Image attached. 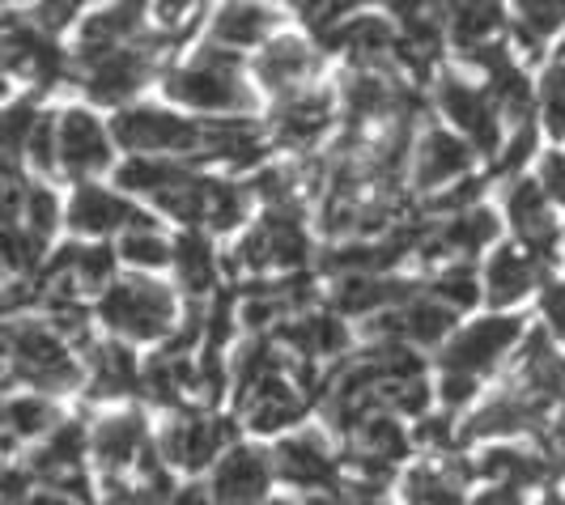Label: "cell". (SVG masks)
Listing matches in <instances>:
<instances>
[{
	"mask_svg": "<svg viewBox=\"0 0 565 505\" xmlns=\"http://www.w3.org/2000/svg\"><path fill=\"white\" fill-rule=\"evenodd\" d=\"M4 378L39 395H64L85 383V365L77 362L73 344L60 336L47 319L18 314V319H9Z\"/></svg>",
	"mask_w": 565,
	"mask_h": 505,
	"instance_id": "1",
	"label": "cell"
},
{
	"mask_svg": "<svg viewBox=\"0 0 565 505\" xmlns=\"http://www.w3.org/2000/svg\"><path fill=\"white\" fill-rule=\"evenodd\" d=\"M98 319L119 340H141V344L162 340L167 344L179 327V302L167 284L149 281V277H124L103 289Z\"/></svg>",
	"mask_w": 565,
	"mask_h": 505,
	"instance_id": "2",
	"label": "cell"
},
{
	"mask_svg": "<svg viewBox=\"0 0 565 505\" xmlns=\"http://www.w3.org/2000/svg\"><path fill=\"white\" fill-rule=\"evenodd\" d=\"M167 94L192 111L238 115L252 111V89L238 73V56L226 47H200L196 60L167 73Z\"/></svg>",
	"mask_w": 565,
	"mask_h": 505,
	"instance_id": "3",
	"label": "cell"
},
{
	"mask_svg": "<svg viewBox=\"0 0 565 505\" xmlns=\"http://www.w3.org/2000/svg\"><path fill=\"white\" fill-rule=\"evenodd\" d=\"M111 137L137 158H204L209 123H192L183 115L158 111V107H128L115 115Z\"/></svg>",
	"mask_w": 565,
	"mask_h": 505,
	"instance_id": "4",
	"label": "cell"
},
{
	"mask_svg": "<svg viewBox=\"0 0 565 505\" xmlns=\"http://www.w3.org/2000/svg\"><path fill=\"white\" fill-rule=\"evenodd\" d=\"M527 327L519 314H489V319H477L468 323L463 332H455L443 353H438V365L451 369V374H468V378H489L498 365L507 362L510 353L523 344Z\"/></svg>",
	"mask_w": 565,
	"mask_h": 505,
	"instance_id": "5",
	"label": "cell"
},
{
	"mask_svg": "<svg viewBox=\"0 0 565 505\" xmlns=\"http://www.w3.org/2000/svg\"><path fill=\"white\" fill-rule=\"evenodd\" d=\"M153 447L170 472L200 476V472H213V463L226 454V447H234V429H230V421L209 417V412H179L153 438Z\"/></svg>",
	"mask_w": 565,
	"mask_h": 505,
	"instance_id": "6",
	"label": "cell"
},
{
	"mask_svg": "<svg viewBox=\"0 0 565 505\" xmlns=\"http://www.w3.org/2000/svg\"><path fill=\"white\" fill-rule=\"evenodd\" d=\"M153 447V429L137 408H119L89 425V463L98 468L103 480L132 476L137 459Z\"/></svg>",
	"mask_w": 565,
	"mask_h": 505,
	"instance_id": "7",
	"label": "cell"
},
{
	"mask_svg": "<svg viewBox=\"0 0 565 505\" xmlns=\"http://www.w3.org/2000/svg\"><path fill=\"white\" fill-rule=\"evenodd\" d=\"M158 68V47L153 43H128V47H115L103 56L77 60V77H82L85 94L94 103H124L132 98L149 73Z\"/></svg>",
	"mask_w": 565,
	"mask_h": 505,
	"instance_id": "8",
	"label": "cell"
},
{
	"mask_svg": "<svg viewBox=\"0 0 565 505\" xmlns=\"http://www.w3.org/2000/svg\"><path fill=\"white\" fill-rule=\"evenodd\" d=\"M273 459V476L298 488V493H315V488H332L340 480V459L332 442L319 429H294L285 433L277 447L268 450Z\"/></svg>",
	"mask_w": 565,
	"mask_h": 505,
	"instance_id": "9",
	"label": "cell"
},
{
	"mask_svg": "<svg viewBox=\"0 0 565 505\" xmlns=\"http://www.w3.org/2000/svg\"><path fill=\"white\" fill-rule=\"evenodd\" d=\"M273 459L268 450L234 442L209 472V497L213 505H268L273 502Z\"/></svg>",
	"mask_w": 565,
	"mask_h": 505,
	"instance_id": "10",
	"label": "cell"
},
{
	"mask_svg": "<svg viewBox=\"0 0 565 505\" xmlns=\"http://www.w3.org/2000/svg\"><path fill=\"white\" fill-rule=\"evenodd\" d=\"M548 417V408L532 399L527 391H519L510 383L507 391H498L489 404H481L463 425H455V442H493V438H519V433H536Z\"/></svg>",
	"mask_w": 565,
	"mask_h": 505,
	"instance_id": "11",
	"label": "cell"
},
{
	"mask_svg": "<svg viewBox=\"0 0 565 505\" xmlns=\"http://www.w3.org/2000/svg\"><path fill=\"white\" fill-rule=\"evenodd\" d=\"M438 107L463 132V141L477 153H493L502 144V128H498V107L489 103V94L468 85L463 77H443L438 82Z\"/></svg>",
	"mask_w": 565,
	"mask_h": 505,
	"instance_id": "12",
	"label": "cell"
},
{
	"mask_svg": "<svg viewBox=\"0 0 565 505\" xmlns=\"http://www.w3.org/2000/svg\"><path fill=\"white\" fill-rule=\"evenodd\" d=\"M85 459H89V425L64 417V421L26 454V468L43 488H56L64 480L85 476Z\"/></svg>",
	"mask_w": 565,
	"mask_h": 505,
	"instance_id": "13",
	"label": "cell"
},
{
	"mask_svg": "<svg viewBox=\"0 0 565 505\" xmlns=\"http://www.w3.org/2000/svg\"><path fill=\"white\" fill-rule=\"evenodd\" d=\"M507 213H510V225H514L519 238H523V251L532 255L540 268H548V264L557 259L562 234H557V217H553V208H548V196L540 192V183H532V179L514 183L507 196Z\"/></svg>",
	"mask_w": 565,
	"mask_h": 505,
	"instance_id": "14",
	"label": "cell"
},
{
	"mask_svg": "<svg viewBox=\"0 0 565 505\" xmlns=\"http://www.w3.org/2000/svg\"><path fill=\"white\" fill-rule=\"evenodd\" d=\"M307 395L294 378L285 374H273L264 383H255L252 391L238 395V408H243V421L252 433H281L289 425H298L307 417Z\"/></svg>",
	"mask_w": 565,
	"mask_h": 505,
	"instance_id": "15",
	"label": "cell"
},
{
	"mask_svg": "<svg viewBox=\"0 0 565 505\" xmlns=\"http://www.w3.org/2000/svg\"><path fill=\"white\" fill-rule=\"evenodd\" d=\"M56 158L73 179H89L111 166V141L89 111H64L56 123Z\"/></svg>",
	"mask_w": 565,
	"mask_h": 505,
	"instance_id": "16",
	"label": "cell"
},
{
	"mask_svg": "<svg viewBox=\"0 0 565 505\" xmlns=\"http://www.w3.org/2000/svg\"><path fill=\"white\" fill-rule=\"evenodd\" d=\"M277 344L285 348H294L298 353V362H337L349 353V327H344V319L332 314V310H307V314H294V319H285L281 327H277Z\"/></svg>",
	"mask_w": 565,
	"mask_h": 505,
	"instance_id": "17",
	"label": "cell"
},
{
	"mask_svg": "<svg viewBox=\"0 0 565 505\" xmlns=\"http://www.w3.org/2000/svg\"><path fill=\"white\" fill-rule=\"evenodd\" d=\"M472 476L481 484H510V488H548L553 480L562 476L540 450H523V447H484L477 459H472Z\"/></svg>",
	"mask_w": 565,
	"mask_h": 505,
	"instance_id": "18",
	"label": "cell"
},
{
	"mask_svg": "<svg viewBox=\"0 0 565 505\" xmlns=\"http://www.w3.org/2000/svg\"><path fill=\"white\" fill-rule=\"evenodd\" d=\"M472 484H477V476H472V459L413 463V468L404 472L399 497H404V505H463Z\"/></svg>",
	"mask_w": 565,
	"mask_h": 505,
	"instance_id": "19",
	"label": "cell"
},
{
	"mask_svg": "<svg viewBox=\"0 0 565 505\" xmlns=\"http://www.w3.org/2000/svg\"><path fill=\"white\" fill-rule=\"evenodd\" d=\"M514 387L540 399L544 408L562 404L565 395V353L548 332H527L523 336V353H519V374Z\"/></svg>",
	"mask_w": 565,
	"mask_h": 505,
	"instance_id": "20",
	"label": "cell"
},
{
	"mask_svg": "<svg viewBox=\"0 0 565 505\" xmlns=\"http://www.w3.org/2000/svg\"><path fill=\"white\" fill-rule=\"evenodd\" d=\"M82 365L89 399H124V395L141 391V362L124 340L89 344Z\"/></svg>",
	"mask_w": 565,
	"mask_h": 505,
	"instance_id": "21",
	"label": "cell"
},
{
	"mask_svg": "<svg viewBox=\"0 0 565 505\" xmlns=\"http://www.w3.org/2000/svg\"><path fill=\"white\" fill-rule=\"evenodd\" d=\"M68 225L77 234H115V229H153V222L141 208H132L128 200H119L107 187L82 183L77 196L68 204Z\"/></svg>",
	"mask_w": 565,
	"mask_h": 505,
	"instance_id": "22",
	"label": "cell"
},
{
	"mask_svg": "<svg viewBox=\"0 0 565 505\" xmlns=\"http://www.w3.org/2000/svg\"><path fill=\"white\" fill-rule=\"evenodd\" d=\"M472 166V144L455 132H443V128H429L417 141V158H413V183L422 192H434V187H447L455 179H463Z\"/></svg>",
	"mask_w": 565,
	"mask_h": 505,
	"instance_id": "23",
	"label": "cell"
},
{
	"mask_svg": "<svg viewBox=\"0 0 565 505\" xmlns=\"http://www.w3.org/2000/svg\"><path fill=\"white\" fill-rule=\"evenodd\" d=\"M422 289L413 281H392V277H337L332 289V314L340 319H370L379 310L404 307L408 298H417Z\"/></svg>",
	"mask_w": 565,
	"mask_h": 505,
	"instance_id": "24",
	"label": "cell"
},
{
	"mask_svg": "<svg viewBox=\"0 0 565 505\" xmlns=\"http://www.w3.org/2000/svg\"><path fill=\"white\" fill-rule=\"evenodd\" d=\"M145 9L149 0H111L107 9L89 13L82 26V47H77V60L103 56V52H115V47H128L137 43L145 22Z\"/></svg>",
	"mask_w": 565,
	"mask_h": 505,
	"instance_id": "25",
	"label": "cell"
},
{
	"mask_svg": "<svg viewBox=\"0 0 565 505\" xmlns=\"http://www.w3.org/2000/svg\"><path fill=\"white\" fill-rule=\"evenodd\" d=\"M472 60L489 73V89H484L489 103L502 115H510V119L527 123V115H532V82H527L523 68L507 56V47H502V43H489V47H481Z\"/></svg>",
	"mask_w": 565,
	"mask_h": 505,
	"instance_id": "26",
	"label": "cell"
},
{
	"mask_svg": "<svg viewBox=\"0 0 565 505\" xmlns=\"http://www.w3.org/2000/svg\"><path fill=\"white\" fill-rule=\"evenodd\" d=\"M328 123H332V98L328 94H294L273 115V137L285 149L289 144L302 149V144L319 141L328 132Z\"/></svg>",
	"mask_w": 565,
	"mask_h": 505,
	"instance_id": "27",
	"label": "cell"
},
{
	"mask_svg": "<svg viewBox=\"0 0 565 505\" xmlns=\"http://www.w3.org/2000/svg\"><path fill=\"white\" fill-rule=\"evenodd\" d=\"M540 272H544V268H540L527 251H519V247H498V251L489 255V264H484L481 293L493 307H510V302H519V298L532 293V284L540 281Z\"/></svg>",
	"mask_w": 565,
	"mask_h": 505,
	"instance_id": "28",
	"label": "cell"
},
{
	"mask_svg": "<svg viewBox=\"0 0 565 505\" xmlns=\"http://www.w3.org/2000/svg\"><path fill=\"white\" fill-rule=\"evenodd\" d=\"M64 421L52 395L39 391H13L0 395V429L22 447V442H43L56 425Z\"/></svg>",
	"mask_w": 565,
	"mask_h": 505,
	"instance_id": "29",
	"label": "cell"
},
{
	"mask_svg": "<svg viewBox=\"0 0 565 505\" xmlns=\"http://www.w3.org/2000/svg\"><path fill=\"white\" fill-rule=\"evenodd\" d=\"M315 68H319V56H315L311 43H302V39L268 43L259 52V64H255L259 82L268 85V89H277V94H298V85L307 82Z\"/></svg>",
	"mask_w": 565,
	"mask_h": 505,
	"instance_id": "30",
	"label": "cell"
},
{
	"mask_svg": "<svg viewBox=\"0 0 565 505\" xmlns=\"http://www.w3.org/2000/svg\"><path fill=\"white\" fill-rule=\"evenodd\" d=\"M455 323H459V314L429 293H417L399 307V340L413 348H443L459 332Z\"/></svg>",
	"mask_w": 565,
	"mask_h": 505,
	"instance_id": "31",
	"label": "cell"
},
{
	"mask_svg": "<svg viewBox=\"0 0 565 505\" xmlns=\"http://www.w3.org/2000/svg\"><path fill=\"white\" fill-rule=\"evenodd\" d=\"M328 43L340 47V52H349L362 68H374L387 56H396V30L387 26L383 18H374V13H362V18H349V22L332 26L328 30Z\"/></svg>",
	"mask_w": 565,
	"mask_h": 505,
	"instance_id": "32",
	"label": "cell"
},
{
	"mask_svg": "<svg viewBox=\"0 0 565 505\" xmlns=\"http://www.w3.org/2000/svg\"><path fill=\"white\" fill-rule=\"evenodd\" d=\"M259 238L268 251V268H302L311 259V238L298 222V204L268 208V217L259 225Z\"/></svg>",
	"mask_w": 565,
	"mask_h": 505,
	"instance_id": "33",
	"label": "cell"
},
{
	"mask_svg": "<svg viewBox=\"0 0 565 505\" xmlns=\"http://www.w3.org/2000/svg\"><path fill=\"white\" fill-rule=\"evenodd\" d=\"M507 22L502 0H451L447 26H451V43L459 52L477 56L481 47H489L498 39V30Z\"/></svg>",
	"mask_w": 565,
	"mask_h": 505,
	"instance_id": "34",
	"label": "cell"
},
{
	"mask_svg": "<svg viewBox=\"0 0 565 505\" xmlns=\"http://www.w3.org/2000/svg\"><path fill=\"white\" fill-rule=\"evenodd\" d=\"M277 22V13H268L259 0H230L213 13V39L226 43L230 52H243V47H255L268 30Z\"/></svg>",
	"mask_w": 565,
	"mask_h": 505,
	"instance_id": "35",
	"label": "cell"
},
{
	"mask_svg": "<svg viewBox=\"0 0 565 505\" xmlns=\"http://www.w3.org/2000/svg\"><path fill=\"white\" fill-rule=\"evenodd\" d=\"M170 264L179 268V281H183V289H188L196 302L217 284V255L209 251V243H204L200 234H183V238L174 243V259H170Z\"/></svg>",
	"mask_w": 565,
	"mask_h": 505,
	"instance_id": "36",
	"label": "cell"
},
{
	"mask_svg": "<svg viewBox=\"0 0 565 505\" xmlns=\"http://www.w3.org/2000/svg\"><path fill=\"white\" fill-rule=\"evenodd\" d=\"M514 4H519V22H514L519 47L536 56L544 39L565 22V0H514Z\"/></svg>",
	"mask_w": 565,
	"mask_h": 505,
	"instance_id": "37",
	"label": "cell"
},
{
	"mask_svg": "<svg viewBox=\"0 0 565 505\" xmlns=\"http://www.w3.org/2000/svg\"><path fill=\"white\" fill-rule=\"evenodd\" d=\"M425 293L438 298L443 307H451L455 314H459V310H472L481 302V277H477L468 264H451V268H443V272L429 281Z\"/></svg>",
	"mask_w": 565,
	"mask_h": 505,
	"instance_id": "38",
	"label": "cell"
},
{
	"mask_svg": "<svg viewBox=\"0 0 565 505\" xmlns=\"http://www.w3.org/2000/svg\"><path fill=\"white\" fill-rule=\"evenodd\" d=\"M179 174H183V166L170 162V158H132V162L119 166V183H124V192H149V196H158V192H167Z\"/></svg>",
	"mask_w": 565,
	"mask_h": 505,
	"instance_id": "39",
	"label": "cell"
},
{
	"mask_svg": "<svg viewBox=\"0 0 565 505\" xmlns=\"http://www.w3.org/2000/svg\"><path fill=\"white\" fill-rule=\"evenodd\" d=\"M39 119H43V115H39V107H34L30 98L13 103V107H4V111H0V158L18 162V158L26 153L30 132H34Z\"/></svg>",
	"mask_w": 565,
	"mask_h": 505,
	"instance_id": "40",
	"label": "cell"
},
{
	"mask_svg": "<svg viewBox=\"0 0 565 505\" xmlns=\"http://www.w3.org/2000/svg\"><path fill=\"white\" fill-rule=\"evenodd\" d=\"M247 213V192L222 183V179H209V204H204V225L209 229H234Z\"/></svg>",
	"mask_w": 565,
	"mask_h": 505,
	"instance_id": "41",
	"label": "cell"
},
{
	"mask_svg": "<svg viewBox=\"0 0 565 505\" xmlns=\"http://www.w3.org/2000/svg\"><path fill=\"white\" fill-rule=\"evenodd\" d=\"M119 255L128 264H137V268H167L170 259H174V247L158 229H128L124 243H119Z\"/></svg>",
	"mask_w": 565,
	"mask_h": 505,
	"instance_id": "42",
	"label": "cell"
},
{
	"mask_svg": "<svg viewBox=\"0 0 565 505\" xmlns=\"http://www.w3.org/2000/svg\"><path fill=\"white\" fill-rule=\"evenodd\" d=\"M60 222V204L47 187H26V200H22V225H26L34 238H52V229Z\"/></svg>",
	"mask_w": 565,
	"mask_h": 505,
	"instance_id": "43",
	"label": "cell"
},
{
	"mask_svg": "<svg viewBox=\"0 0 565 505\" xmlns=\"http://www.w3.org/2000/svg\"><path fill=\"white\" fill-rule=\"evenodd\" d=\"M540 111H544V123L553 137H565V60H557L548 73H544V85H540Z\"/></svg>",
	"mask_w": 565,
	"mask_h": 505,
	"instance_id": "44",
	"label": "cell"
},
{
	"mask_svg": "<svg viewBox=\"0 0 565 505\" xmlns=\"http://www.w3.org/2000/svg\"><path fill=\"white\" fill-rule=\"evenodd\" d=\"M255 196L264 200L268 208H285V204H294V192H298V174L285 166H264L255 174Z\"/></svg>",
	"mask_w": 565,
	"mask_h": 505,
	"instance_id": "45",
	"label": "cell"
},
{
	"mask_svg": "<svg viewBox=\"0 0 565 505\" xmlns=\"http://www.w3.org/2000/svg\"><path fill=\"white\" fill-rule=\"evenodd\" d=\"M477 378H468V374H451V369H443V378H438V387H434V395H438V404L447 408V417H455L463 404H472L477 399Z\"/></svg>",
	"mask_w": 565,
	"mask_h": 505,
	"instance_id": "46",
	"label": "cell"
},
{
	"mask_svg": "<svg viewBox=\"0 0 565 505\" xmlns=\"http://www.w3.org/2000/svg\"><path fill=\"white\" fill-rule=\"evenodd\" d=\"M30 162L39 170H56V119L52 115H43L39 123H34V132H30V144H26Z\"/></svg>",
	"mask_w": 565,
	"mask_h": 505,
	"instance_id": "47",
	"label": "cell"
},
{
	"mask_svg": "<svg viewBox=\"0 0 565 505\" xmlns=\"http://www.w3.org/2000/svg\"><path fill=\"white\" fill-rule=\"evenodd\" d=\"M477 196H481V179H459V183H451L443 196L429 204V208H434V213H451V217H455V213L472 208V204H477Z\"/></svg>",
	"mask_w": 565,
	"mask_h": 505,
	"instance_id": "48",
	"label": "cell"
},
{
	"mask_svg": "<svg viewBox=\"0 0 565 505\" xmlns=\"http://www.w3.org/2000/svg\"><path fill=\"white\" fill-rule=\"evenodd\" d=\"M463 505H532V493L510 488V484H481L477 493H468Z\"/></svg>",
	"mask_w": 565,
	"mask_h": 505,
	"instance_id": "49",
	"label": "cell"
},
{
	"mask_svg": "<svg viewBox=\"0 0 565 505\" xmlns=\"http://www.w3.org/2000/svg\"><path fill=\"white\" fill-rule=\"evenodd\" d=\"M540 192L565 208V153H548L540 166Z\"/></svg>",
	"mask_w": 565,
	"mask_h": 505,
	"instance_id": "50",
	"label": "cell"
},
{
	"mask_svg": "<svg viewBox=\"0 0 565 505\" xmlns=\"http://www.w3.org/2000/svg\"><path fill=\"white\" fill-rule=\"evenodd\" d=\"M298 4V13H302V22L315 30H323L328 34V26L337 22V13L344 9V0H294Z\"/></svg>",
	"mask_w": 565,
	"mask_h": 505,
	"instance_id": "51",
	"label": "cell"
},
{
	"mask_svg": "<svg viewBox=\"0 0 565 505\" xmlns=\"http://www.w3.org/2000/svg\"><path fill=\"white\" fill-rule=\"evenodd\" d=\"M532 144H536V128H532V123H519V132H514V141L507 144V153H498V170L510 174V170L532 153Z\"/></svg>",
	"mask_w": 565,
	"mask_h": 505,
	"instance_id": "52",
	"label": "cell"
},
{
	"mask_svg": "<svg viewBox=\"0 0 565 505\" xmlns=\"http://www.w3.org/2000/svg\"><path fill=\"white\" fill-rule=\"evenodd\" d=\"M192 4H196V0H149V9H153V18H158L162 30L183 26V22L192 18Z\"/></svg>",
	"mask_w": 565,
	"mask_h": 505,
	"instance_id": "53",
	"label": "cell"
},
{
	"mask_svg": "<svg viewBox=\"0 0 565 505\" xmlns=\"http://www.w3.org/2000/svg\"><path fill=\"white\" fill-rule=\"evenodd\" d=\"M167 505H213V497H209V484H179Z\"/></svg>",
	"mask_w": 565,
	"mask_h": 505,
	"instance_id": "54",
	"label": "cell"
},
{
	"mask_svg": "<svg viewBox=\"0 0 565 505\" xmlns=\"http://www.w3.org/2000/svg\"><path fill=\"white\" fill-rule=\"evenodd\" d=\"M562 60H565V47H562Z\"/></svg>",
	"mask_w": 565,
	"mask_h": 505,
	"instance_id": "55",
	"label": "cell"
},
{
	"mask_svg": "<svg viewBox=\"0 0 565 505\" xmlns=\"http://www.w3.org/2000/svg\"><path fill=\"white\" fill-rule=\"evenodd\" d=\"M34 4H39V0H34Z\"/></svg>",
	"mask_w": 565,
	"mask_h": 505,
	"instance_id": "56",
	"label": "cell"
}]
</instances>
